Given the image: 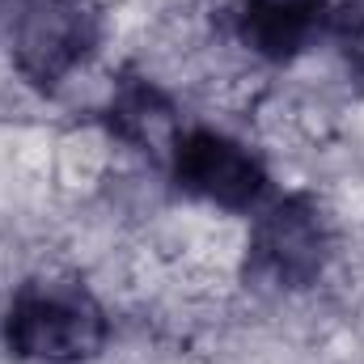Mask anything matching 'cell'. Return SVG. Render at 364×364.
I'll list each match as a JSON object with an SVG mask.
<instances>
[{
  "instance_id": "obj_1",
  "label": "cell",
  "mask_w": 364,
  "mask_h": 364,
  "mask_svg": "<svg viewBox=\"0 0 364 364\" xmlns=\"http://www.w3.org/2000/svg\"><path fill=\"white\" fill-rule=\"evenodd\" d=\"M4 339L21 360L81 364L106 343V314L73 279H34L9 305Z\"/></svg>"
},
{
  "instance_id": "obj_2",
  "label": "cell",
  "mask_w": 364,
  "mask_h": 364,
  "mask_svg": "<svg viewBox=\"0 0 364 364\" xmlns=\"http://www.w3.org/2000/svg\"><path fill=\"white\" fill-rule=\"evenodd\" d=\"M102 43L97 0H26L13 38V64L34 90H55Z\"/></svg>"
},
{
  "instance_id": "obj_3",
  "label": "cell",
  "mask_w": 364,
  "mask_h": 364,
  "mask_svg": "<svg viewBox=\"0 0 364 364\" xmlns=\"http://www.w3.org/2000/svg\"><path fill=\"white\" fill-rule=\"evenodd\" d=\"M331 229L309 195H284L259 216L250 237V272L275 288H309L326 272Z\"/></svg>"
},
{
  "instance_id": "obj_4",
  "label": "cell",
  "mask_w": 364,
  "mask_h": 364,
  "mask_svg": "<svg viewBox=\"0 0 364 364\" xmlns=\"http://www.w3.org/2000/svg\"><path fill=\"white\" fill-rule=\"evenodd\" d=\"M170 170L186 195L208 199L229 212H246L263 199L267 170L263 161L233 136H220L212 127H191L178 132L170 149Z\"/></svg>"
},
{
  "instance_id": "obj_5",
  "label": "cell",
  "mask_w": 364,
  "mask_h": 364,
  "mask_svg": "<svg viewBox=\"0 0 364 364\" xmlns=\"http://www.w3.org/2000/svg\"><path fill=\"white\" fill-rule=\"evenodd\" d=\"M331 26V0H237L233 30L259 60L288 64Z\"/></svg>"
},
{
  "instance_id": "obj_6",
  "label": "cell",
  "mask_w": 364,
  "mask_h": 364,
  "mask_svg": "<svg viewBox=\"0 0 364 364\" xmlns=\"http://www.w3.org/2000/svg\"><path fill=\"white\" fill-rule=\"evenodd\" d=\"M110 127L127 144H136L144 153H157L161 144L174 149V140H178V132H174V106L166 102V93L157 90V85H149V81H136V77L123 81L119 93H114V102H110Z\"/></svg>"
},
{
  "instance_id": "obj_7",
  "label": "cell",
  "mask_w": 364,
  "mask_h": 364,
  "mask_svg": "<svg viewBox=\"0 0 364 364\" xmlns=\"http://www.w3.org/2000/svg\"><path fill=\"white\" fill-rule=\"evenodd\" d=\"M331 34L348 73L364 85V0H343L339 9H331Z\"/></svg>"
}]
</instances>
